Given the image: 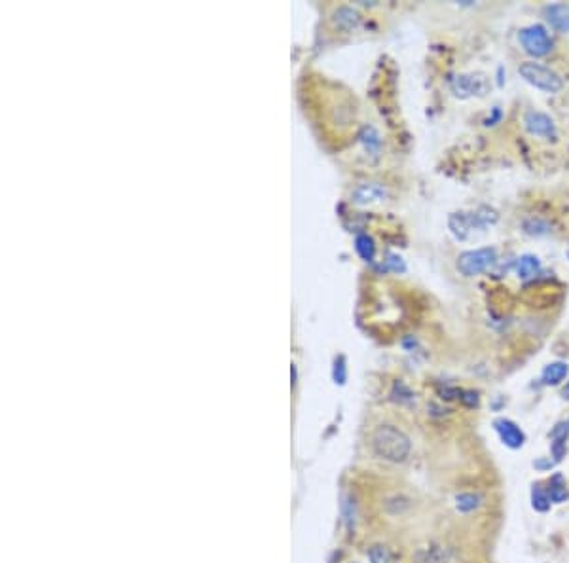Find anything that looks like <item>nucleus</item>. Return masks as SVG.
Instances as JSON below:
<instances>
[{"label": "nucleus", "mask_w": 569, "mask_h": 563, "mask_svg": "<svg viewBox=\"0 0 569 563\" xmlns=\"http://www.w3.org/2000/svg\"><path fill=\"white\" fill-rule=\"evenodd\" d=\"M520 44L533 57H545L552 50V40L543 25H530L520 30Z\"/></svg>", "instance_id": "nucleus-5"}, {"label": "nucleus", "mask_w": 569, "mask_h": 563, "mask_svg": "<svg viewBox=\"0 0 569 563\" xmlns=\"http://www.w3.org/2000/svg\"><path fill=\"white\" fill-rule=\"evenodd\" d=\"M355 249L357 252L361 254L362 260H366V262H372V260H374L376 245H374V241H372L369 236H357Z\"/></svg>", "instance_id": "nucleus-20"}, {"label": "nucleus", "mask_w": 569, "mask_h": 563, "mask_svg": "<svg viewBox=\"0 0 569 563\" xmlns=\"http://www.w3.org/2000/svg\"><path fill=\"white\" fill-rule=\"evenodd\" d=\"M539 269H541L539 258H537V256H533V254H524V256H520V260H518L516 274H518V277H520V279H524V281L535 277V275L539 274Z\"/></svg>", "instance_id": "nucleus-14"}, {"label": "nucleus", "mask_w": 569, "mask_h": 563, "mask_svg": "<svg viewBox=\"0 0 569 563\" xmlns=\"http://www.w3.org/2000/svg\"><path fill=\"white\" fill-rule=\"evenodd\" d=\"M369 560L370 563H399V557L395 556V552L384 544H374L369 550Z\"/></svg>", "instance_id": "nucleus-17"}, {"label": "nucleus", "mask_w": 569, "mask_h": 563, "mask_svg": "<svg viewBox=\"0 0 569 563\" xmlns=\"http://www.w3.org/2000/svg\"><path fill=\"white\" fill-rule=\"evenodd\" d=\"M494 427H496L497 435L501 438V442L510 450H518L525 444V435L524 430L518 427L516 423L510 421L507 417H499L494 421Z\"/></svg>", "instance_id": "nucleus-8"}, {"label": "nucleus", "mask_w": 569, "mask_h": 563, "mask_svg": "<svg viewBox=\"0 0 569 563\" xmlns=\"http://www.w3.org/2000/svg\"><path fill=\"white\" fill-rule=\"evenodd\" d=\"M359 139H361V142L364 144V150H366L369 154H376V152H380V149H382V139H380V133H377L376 129H374L372 126L362 127Z\"/></svg>", "instance_id": "nucleus-16"}, {"label": "nucleus", "mask_w": 569, "mask_h": 563, "mask_svg": "<svg viewBox=\"0 0 569 563\" xmlns=\"http://www.w3.org/2000/svg\"><path fill=\"white\" fill-rule=\"evenodd\" d=\"M545 17L556 32H569V6L568 4H550L545 8Z\"/></svg>", "instance_id": "nucleus-10"}, {"label": "nucleus", "mask_w": 569, "mask_h": 563, "mask_svg": "<svg viewBox=\"0 0 569 563\" xmlns=\"http://www.w3.org/2000/svg\"><path fill=\"white\" fill-rule=\"evenodd\" d=\"M568 437L569 423H558L554 429H552V432H550V440H552L550 452H552V457H554L556 463L562 461L566 452H568Z\"/></svg>", "instance_id": "nucleus-11"}, {"label": "nucleus", "mask_w": 569, "mask_h": 563, "mask_svg": "<svg viewBox=\"0 0 569 563\" xmlns=\"http://www.w3.org/2000/svg\"><path fill=\"white\" fill-rule=\"evenodd\" d=\"M372 450L380 459L389 461V463H404L410 457L412 452V442L395 425H380L372 432Z\"/></svg>", "instance_id": "nucleus-1"}, {"label": "nucleus", "mask_w": 569, "mask_h": 563, "mask_svg": "<svg viewBox=\"0 0 569 563\" xmlns=\"http://www.w3.org/2000/svg\"><path fill=\"white\" fill-rule=\"evenodd\" d=\"M518 73L524 78L528 84H532L533 88L541 89V91H547V93H558L562 89L563 82L560 76L556 75L554 70H550L541 63L535 61H525L518 67Z\"/></svg>", "instance_id": "nucleus-3"}, {"label": "nucleus", "mask_w": 569, "mask_h": 563, "mask_svg": "<svg viewBox=\"0 0 569 563\" xmlns=\"http://www.w3.org/2000/svg\"><path fill=\"white\" fill-rule=\"evenodd\" d=\"M547 493L550 497V503H563L568 499V486L566 478L562 475H554L548 482Z\"/></svg>", "instance_id": "nucleus-15"}, {"label": "nucleus", "mask_w": 569, "mask_h": 563, "mask_svg": "<svg viewBox=\"0 0 569 563\" xmlns=\"http://www.w3.org/2000/svg\"><path fill=\"white\" fill-rule=\"evenodd\" d=\"M497 213L494 209L489 207H482L474 213H451L450 218H448V226H450V231L454 233V238L458 241H465V239L471 238V233L474 230H482L486 228L488 224H496L497 222Z\"/></svg>", "instance_id": "nucleus-2"}, {"label": "nucleus", "mask_w": 569, "mask_h": 563, "mask_svg": "<svg viewBox=\"0 0 569 563\" xmlns=\"http://www.w3.org/2000/svg\"><path fill=\"white\" fill-rule=\"evenodd\" d=\"M525 129L535 137H545V139H554L556 126L550 116L539 111H528L524 116Z\"/></svg>", "instance_id": "nucleus-7"}, {"label": "nucleus", "mask_w": 569, "mask_h": 563, "mask_svg": "<svg viewBox=\"0 0 569 563\" xmlns=\"http://www.w3.org/2000/svg\"><path fill=\"white\" fill-rule=\"evenodd\" d=\"M568 374H569L568 364L556 361V363H550L545 366V370H543V374H541V381H543L545 385H552V387L560 385L563 379L568 378Z\"/></svg>", "instance_id": "nucleus-13"}, {"label": "nucleus", "mask_w": 569, "mask_h": 563, "mask_svg": "<svg viewBox=\"0 0 569 563\" xmlns=\"http://www.w3.org/2000/svg\"><path fill=\"white\" fill-rule=\"evenodd\" d=\"M391 397H393V401L408 402V401H412V399H414V393H412V391H410V389H408V387L404 385L402 381H397V383L393 385Z\"/></svg>", "instance_id": "nucleus-21"}, {"label": "nucleus", "mask_w": 569, "mask_h": 563, "mask_svg": "<svg viewBox=\"0 0 569 563\" xmlns=\"http://www.w3.org/2000/svg\"><path fill=\"white\" fill-rule=\"evenodd\" d=\"M333 21L336 27H340L344 30H353L359 27L361 23V15L357 10L349 6H340L336 12L333 14Z\"/></svg>", "instance_id": "nucleus-12"}, {"label": "nucleus", "mask_w": 569, "mask_h": 563, "mask_svg": "<svg viewBox=\"0 0 569 563\" xmlns=\"http://www.w3.org/2000/svg\"><path fill=\"white\" fill-rule=\"evenodd\" d=\"M482 504V497L476 495V493H461V495L456 497V508L463 514H469V512L476 510L478 506Z\"/></svg>", "instance_id": "nucleus-18"}, {"label": "nucleus", "mask_w": 569, "mask_h": 563, "mask_svg": "<svg viewBox=\"0 0 569 563\" xmlns=\"http://www.w3.org/2000/svg\"><path fill=\"white\" fill-rule=\"evenodd\" d=\"M459 401L463 402L467 408H476L481 404V397H478V393H474V391H461Z\"/></svg>", "instance_id": "nucleus-23"}, {"label": "nucleus", "mask_w": 569, "mask_h": 563, "mask_svg": "<svg viewBox=\"0 0 569 563\" xmlns=\"http://www.w3.org/2000/svg\"><path fill=\"white\" fill-rule=\"evenodd\" d=\"M562 397L566 399V401H569V381L566 383V387L562 389Z\"/></svg>", "instance_id": "nucleus-25"}, {"label": "nucleus", "mask_w": 569, "mask_h": 563, "mask_svg": "<svg viewBox=\"0 0 569 563\" xmlns=\"http://www.w3.org/2000/svg\"><path fill=\"white\" fill-rule=\"evenodd\" d=\"M334 381L344 385L346 383V364H344V359H338L336 364H334Z\"/></svg>", "instance_id": "nucleus-24"}, {"label": "nucleus", "mask_w": 569, "mask_h": 563, "mask_svg": "<svg viewBox=\"0 0 569 563\" xmlns=\"http://www.w3.org/2000/svg\"><path fill=\"white\" fill-rule=\"evenodd\" d=\"M451 91L459 99L467 97H482L489 91V80L484 75H459L450 80Z\"/></svg>", "instance_id": "nucleus-6"}, {"label": "nucleus", "mask_w": 569, "mask_h": 563, "mask_svg": "<svg viewBox=\"0 0 569 563\" xmlns=\"http://www.w3.org/2000/svg\"><path fill=\"white\" fill-rule=\"evenodd\" d=\"M351 198L359 205H370V203H380L387 198V190L377 182H362L353 190Z\"/></svg>", "instance_id": "nucleus-9"}, {"label": "nucleus", "mask_w": 569, "mask_h": 563, "mask_svg": "<svg viewBox=\"0 0 569 563\" xmlns=\"http://www.w3.org/2000/svg\"><path fill=\"white\" fill-rule=\"evenodd\" d=\"M497 260L496 247H482L474 251L461 252L458 256V271L465 277H476L484 274Z\"/></svg>", "instance_id": "nucleus-4"}, {"label": "nucleus", "mask_w": 569, "mask_h": 563, "mask_svg": "<svg viewBox=\"0 0 569 563\" xmlns=\"http://www.w3.org/2000/svg\"><path fill=\"white\" fill-rule=\"evenodd\" d=\"M524 228L528 233H532V236H541V233H547L548 231V226L543 220H535V218H530L528 222L524 224Z\"/></svg>", "instance_id": "nucleus-22"}, {"label": "nucleus", "mask_w": 569, "mask_h": 563, "mask_svg": "<svg viewBox=\"0 0 569 563\" xmlns=\"http://www.w3.org/2000/svg\"><path fill=\"white\" fill-rule=\"evenodd\" d=\"M532 506L537 512H547L550 508V497L547 489H543L539 484H535L532 489Z\"/></svg>", "instance_id": "nucleus-19"}]
</instances>
